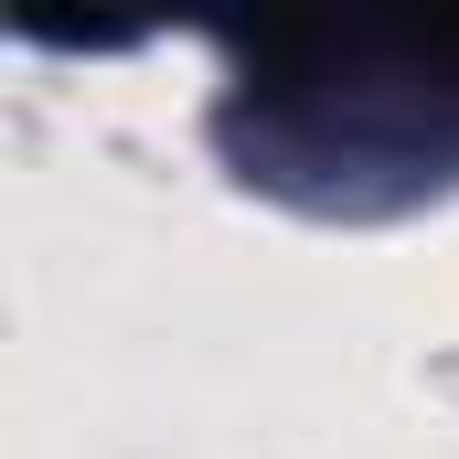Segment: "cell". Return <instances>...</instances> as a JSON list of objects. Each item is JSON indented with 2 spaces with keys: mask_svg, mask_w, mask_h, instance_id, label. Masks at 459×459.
Masks as SVG:
<instances>
[{
  "mask_svg": "<svg viewBox=\"0 0 459 459\" xmlns=\"http://www.w3.org/2000/svg\"><path fill=\"white\" fill-rule=\"evenodd\" d=\"M225 150L246 182L342 204L363 171L428 182L459 160V22H321L235 54Z\"/></svg>",
  "mask_w": 459,
  "mask_h": 459,
  "instance_id": "cell-1",
  "label": "cell"
}]
</instances>
